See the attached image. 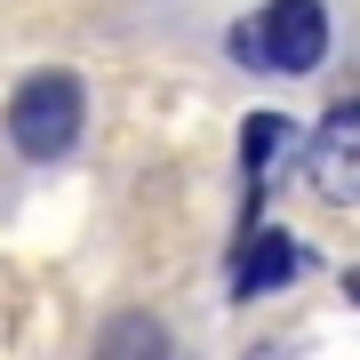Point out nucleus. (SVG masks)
Returning a JSON list of instances; mask_svg holds the SVG:
<instances>
[{
	"mask_svg": "<svg viewBox=\"0 0 360 360\" xmlns=\"http://www.w3.org/2000/svg\"><path fill=\"white\" fill-rule=\"evenodd\" d=\"M232 65L264 72V40H257V16H248V25H232Z\"/></svg>",
	"mask_w": 360,
	"mask_h": 360,
	"instance_id": "nucleus-7",
	"label": "nucleus"
},
{
	"mask_svg": "<svg viewBox=\"0 0 360 360\" xmlns=\"http://www.w3.org/2000/svg\"><path fill=\"white\" fill-rule=\"evenodd\" d=\"M281 160H296V129H288L281 112H257V120L240 129V168H248V184H264Z\"/></svg>",
	"mask_w": 360,
	"mask_h": 360,
	"instance_id": "nucleus-5",
	"label": "nucleus"
},
{
	"mask_svg": "<svg viewBox=\"0 0 360 360\" xmlns=\"http://www.w3.org/2000/svg\"><path fill=\"white\" fill-rule=\"evenodd\" d=\"M257 40H264V72H321V56H328V8L321 0H264Z\"/></svg>",
	"mask_w": 360,
	"mask_h": 360,
	"instance_id": "nucleus-2",
	"label": "nucleus"
},
{
	"mask_svg": "<svg viewBox=\"0 0 360 360\" xmlns=\"http://www.w3.org/2000/svg\"><path fill=\"white\" fill-rule=\"evenodd\" d=\"M296 272H304V248H296L288 232H272V224H248L240 257H232V296H272V288H288Z\"/></svg>",
	"mask_w": 360,
	"mask_h": 360,
	"instance_id": "nucleus-4",
	"label": "nucleus"
},
{
	"mask_svg": "<svg viewBox=\"0 0 360 360\" xmlns=\"http://www.w3.org/2000/svg\"><path fill=\"white\" fill-rule=\"evenodd\" d=\"M96 360H168V328L144 321V312H129V321H104Z\"/></svg>",
	"mask_w": 360,
	"mask_h": 360,
	"instance_id": "nucleus-6",
	"label": "nucleus"
},
{
	"mask_svg": "<svg viewBox=\"0 0 360 360\" xmlns=\"http://www.w3.org/2000/svg\"><path fill=\"white\" fill-rule=\"evenodd\" d=\"M80 120H89L80 72H32V80H16V96H8V144L25 160H65L80 144Z\"/></svg>",
	"mask_w": 360,
	"mask_h": 360,
	"instance_id": "nucleus-1",
	"label": "nucleus"
},
{
	"mask_svg": "<svg viewBox=\"0 0 360 360\" xmlns=\"http://www.w3.org/2000/svg\"><path fill=\"white\" fill-rule=\"evenodd\" d=\"M345 296H352V304H360V264H352V272H345Z\"/></svg>",
	"mask_w": 360,
	"mask_h": 360,
	"instance_id": "nucleus-8",
	"label": "nucleus"
},
{
	"mask_svg": "<svg viewBox=\"0 0 360 360\" xmlns=\"http://www.w3.org/2000/svg\"><path fill=\"white\" fill-rule=\"evenodd\" d=\"M304 176H312V193L336 200V208L360 200V104H336L321 129L304 136Z\"/></svg>",
	"mask_w": 360,
	"mask_h": 360,
	"instance_id": "nucleus-3",
	"label": "nucleus"
},
{
	"mask_svg": "<svg viewBox=\"0 0 360 360\" xmlns=\"http://www.w3.org/2000/svg\"><path fill=\"white\" fill-rule=\"evenodd\" d=\"M257 360H288V352H281V345H257Z\"/></svg>",
	"mask_w": 360,
	"mask_h": 360,
	"instance_id": "nucleus-9",
	"label": "nucleus"
}]
</instances>
